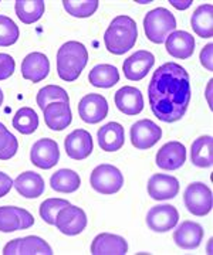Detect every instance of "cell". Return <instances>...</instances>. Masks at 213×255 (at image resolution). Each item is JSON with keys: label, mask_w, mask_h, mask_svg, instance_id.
I'll return each instance as SVG.
<instances>
[{"label": "cell", "mask_w": 213, "mask_h": 255, "mask_svg": "<svg viewBox=\"0 0 213 255\" xmlns=\"http://www.w3.org/2000/svg\"><path fill=\"white\" fill-rule=\"evenodd\" d=\"M212 80L209 81V84H208V104L212 107V95H211V92H212Z\"/></svg>", "instance_id": "60d3db41"}, {"label": "cell", "mask_w": 213, "mask_h": 255, "mask_svg": "<svg viewBox=\"0 0 213 255\" xmlns=\"http://www.w3.org/2000/svg\"><path fill=\"white\" fill-rule=\"evenodd\" d=\"M176 30L175 16L165 7H158L149 11L144 18V31L149 41L162 44L171 33Z\"/></svg>", "instance_id": "277c9868"}, {"label": "cell", "mask_w": 213, "mask_h": 255, "mask_svg": "<svg viewBox=\"0 0 213 255\" xmlns=\"http://www.w3.org/2000/svg\"><path fill=\"white\" fill-rule=\"evenodd\" d=\"M148 95L151 110L159 121H181L191 102L189 74L179 64L165 63L152 75Z\"/></svg>", "instance_id": "6da1fadb"}, {"label": "cell", "mask_w": 213, "mask_h": 255, "mask_svg": "<svg viewBox=\"0 0 213 255\" xmlns=\"http://www.w3.org/2000/svg\"><path fill=\"white\" fill-rule=\"evenodd\" d=\"M81 179L78 173L70 169H60L50 177V186L58 193H74L80 189Z\"/></svg>", "instance_id": "f1b7e54d"}, {"label": "cell", "mask_w": 213, "mask_h": 255, "mask_svg": "<svg viewBox=\"0 0 213 255\" xmlns=\"http://www.w3.org/2000/svg\"><path fill=\"white\" fill-rule=\"evenodd\" d=\"M169 3H171L174 7H176V9L185 10L192 4V0H185V1H181V0H171Z\"/></svg>", "instance_id": "ab89813d"}, {"label": "cell", "mask_w": 213, "mask_h": 255, "mask_svg": "<svg viewBox=\"0 0 213 255\" xmlns=\"http://www.w3.org/2000/svg\"><path fill=\"white\" fill-rule=\"evenodd\" d=\"M54 226L65 236H77L87 227V216L83 209L70 204L58 211Z\"/></svg>", "instance_id": "52a82bcc"}, {"label": "cell", "mask_w": 213, "mask_h": 255, "mask_svg": "<svg viewBox=\"0 0 213 255\" xmlns=\"http://www.w3.org/2000/svg\"><path fill=\"white\" fill-rule=\"evenodd\" d=\"M128 253V243L125 238L102 233L94 238L91 243L93 255H125Z\"/></svg>", "instance_id": "ffe728a7"}, {"label": "cell", "mask_w": 213, "mask_h": 255, "mask_svg": "<svg viewBox=\"0 0 213 255\" xmlns=\"http://www.w3.org/2000/svg\"><path fill=\"white\" fill-rule=\"evenodd\" d=\"M19 142L16 136L0 122V160H9L16 155Z\"/></svg>", "instance_id": "836d02e7"}, {"label": "cell", "mask_w": 213, "mask_h": 255, "mask_svg": "<svg viewBox=\"0 0 213 255\" xmlns=\"http://www.w3.org/2000/svg\"><path fill=\"white\" fill-rule=\"evenodd\" d=\"M154 64H155V57L152 53L139 50L124 61L122 70L130 81H141L148 75Z\"/></svg>", "instance_id": "7c38bea8"}, {"label": "cell", "mask_w": 213, "mask_h": 255, "mask_svg": "<svg viewBox=\"0 0 213 255\" xmlns=\"http://www.w3.org/2000/svg\"><path fill=\"white\" fill-rule=\"evenodd\" d=\"M43 112L46 125L53 130H63L70 127L73 121V114L68 102H53Z\"/></svg>", "instance_id": "603a6c76"}, {"label": "cell", "mask_w": 213, "mask_h": 255, "mask_svg": "<svg viewBox=\"0 0 213 255\" xmlns=\"http://www.w3.org/2000/svg\"><path fill=\"white\" fill-rule=\"evenodd\" d=\"M162 137V129L149 119L135 122L131 128V142L137 149L145 150L157 145Z\"/></svg>", "instance_id": "9c48e42d"}, {"label": "cell", "mask_w": 213, "mask_h": 255, "mask_svg": "<svg viewBox=\"0 0 213 255\" xmlns=\"http://www.w3.org/2000/svg\"><path fill=\"white\" fill-rule=\"evenodd\" d=\"M14 3L16 14L24 24H33L44 14L46 4L43 0H17Z\"/></svg>", "instance_id": "f546056e"}, {"label": "cell", "mask_w": 213, "mask_h": 255, "mask_svg": "<svg viewBox=\"0 0 213 255\" xmlns=\"http://www.w3.org/2000/svg\"><path fill=\"white\" fill-rule=\"evenodd\" d=\"M115 105L125 115H138L144 110L142 92L135 87H122L115 92Z\"/></svg>", "instance_id": "44dd1931"}, {"label": "cell", "mask_w": 213, "mask_h": 255, "mask_svg": "<svg viewBox=\"0 0 213 255\" xmlns=\"http://www.w3.org/2000/svg\"><path fill=\"white\" fill-rule=\"evenodd\" d=\"M1 104H3V92L0 90V107H1Z\"/></svg>", "instance_id": "b9f144b4"}, {"label": "cell", "mask_w": 213, "mask_h": 255, "mask_svg": "<svg viewBox=\"0 0 213 255\" xmlns=\"http://www.w3.org/2000/svg\"><path fill=\"white\" fill-rule=\"evenodd\" d=\"M88 80L97 88H111L120 81V73L114 65L98 64L90 71Z\"/></svg>", "instance_id": "4316f807"}, {"label": "cell", "mask_w": 213, "mask_h": 255, "mask_svg": "<svg viewBox=\"0 0 213 255\" xmlns=\"http://www.w3.org/2000/svg\"><path fill=\"white\" fill-rule=\"evenodd\" d=\"M204 240V228L194 221H184L174 233L176 246L184 250H194L201 246Z\"/></svg>", "instance_id": "7402d4cb"}, {"label": "cell", "mask_w": 213, "mask_h": 255, "mask_svg": "<svg viewBox=\"0 0 213 255\" xmlns=\"http://www.w3.org/2000/svg\"><path fill=\"white\" fill-rule=\"evenodd\" d=\"M98 145L105 152H117L124 146L125 135L124 128L118 122H110L98 129Z\"/></svg>", "instance_id": "cb8c5ba5"}, {"label": "cell", "mask_w": 213, "mask_h": 255, "mask_svg": "<svg viewBox=\"0 0 213 255\" xmlns=\"http://www.w3.org/2000/svg\"><path fill=\"white\" fill-rule=\"evenodd\" d=\"M167 51L179 60H188L195 53V38L192 34L182 30H175L165 40Z\"/></svg>", "instance_id": "d6986e66"}, {"label": "cell", "mask_w": 213, "mask_h": 255, "mask_svg": "<svg viewBox=\"0 0 213 255\" xmlns=\"http://www.w3.org/2000/svg\"><path fill=\"white\" fill-rule=\"evenodd\" d=\"M13 187V180L3 172H0V199L4 197Z\"/></svg>", "instance_id": "f35d334b"}, {"label": "cell", "mask_w": 213, "mask_h": 255, "mask_svg": "<svg viewBox=\"0 0 213 255\" xmlns=\"http://www.w3.org/2000/svg\"><path fill=\"white\" fill-rule=\"evenodd\" d=\"M53 102H68V94L61 87L57 85H46L37 92V105L44 111Z\"/></svg>", "instance_id": "d6a6232c"}, {"label": "cell", "mask_w": 213, "mask_h": 255, "mask_svg": "<svg viewBox=\"0 0 213 255\" xmlns=\"http://www.w3.org/2000/svg\"><path fill=\"white\" fill-rule=\"evenodd\" d=\"M186 209L198 217H205L212 210V191L201 182L191 183L184 194Z\"/></svg>", "instance_id": "8992f818"}, {"label": "cell", "mask_w": 213, "mask_h": 255, "mask_svg": "<svg viewBox=\"0 0 213 255\" xmlns=\"http://www.w3.org/2000/svg\"><path fill=\"white\" fill-rule=\"evenodd\" d=\"M50 73V61L46 54L30 53L21 63V75L24 80L31 82H40L46 80Z\"/></svg>", "instance_id": "ac0fdd59"}, {"label": "cell", "mask_w": 213, "mask_h": 255, "mask_svg": "<svg viewBox=\"0 0 213 255\" xmlns=\"http://www.w3.org/2000/svg\"><path fill=\"white\" fill-rule=\"evenodd\" d=\"M20 31L16 23L7 16L0 14V47H10L19 40Z\"/></svg>", "instance_id": "e575fe53"}, {"label": "cell", "mask_w": 213, "mask_h": 255, "mask_svg": "<svg viewBox=\"0 0 213 255\" xmlns=\"http://www.w3.org/2000/svg\"><path fill=\"white\" fill-rule=\"evenodd\" d=\"M14 189L26 199H37L44 191V180L38 173L24 172L16 177L13 182Z\"/></svg>", "instance_id": "d4e9b609"}, {"label": "cell", "mask_w": 213, "mask_h": 255, "mask_svg": "<svg viewBox=\"0 0 213 255\" xmlns=\"http://www.w3.org/2000/svg\"><path fill=\"white\" fill-rule=\"evenodd\" d=\"M60 150L56 140L53 139H40L30 150V160L40 169H51L58 163Z\"/></svg>", "instance_id": "8fae6325"}, {"label": "cell", "mask_w": 213, "mask_h": 255, "mask_svg": "<svg viewBox=\"0 0 213 255\" xmlns=\"http://www.w3.org/2000/svg\"><path fill=\"white\" fill-rule=\"evenodd\" d=\"M98 0H63V6L68 14L74 17H90L98 9Z\"/></svg>", "instance_id": "1f68e13d"}, {"label": "cell", "mask_w": 213, "mask_h": 255, "mask_svg": "<svg viewBox=\"0 0 213 255\" xmlns=\"http://www.w3.org/2000/svg\"><path fill=\"white\" fill-rule=\"evenodd\" d=\"M64 147L68 157L84 160L93 152V136L85 129H75L64 139Z\"/></svg>", "instance_id": "9a60e30c"}, {"label": "cell", "mask_w": 213, "mask_h": 255, "mask_svg": "<svg viewBox=\"0 0 213 255\" xmlns=\"http://www.w3.org/2000/svg\"><path fill=\"white\" fill-rule=\"evenodd\" d=\"M137 38V23L130 16H118L112 20L111 24L107 28L104 34V43L111 54L122 55L134 48Z\"/></svg>", "instance_id": "7a4b0ae2"}, {"label": "cell", "mask_w": 213, "mask_h": 255, "mask_svg": "<svg viewBox=\"0 0 213 255\" xmlns=\"http://www.w3.org/2000/svg\"><path fill=\"white\" fill-rule=\"evenodd\" d=\"M191 24L194 31L202 38H211L213 34V6L211 3L201 4L195 10Z\"/></svg>", "instance_id": "484cf974"}, {"label": "cell", "mask_w": 213, "mask_h": 255, "mask_svg": "<svg viewBox=\"0 0 213 255\" xmlns=\"http://www.w3.org/2000/svg\"><path fill=\"white\" fill-rule=\"evenodd\" d=\"M179 220V213L174 206L164 204L155 206L147 214V224L155 233H167L175 227Z\"/></svg>", "instance_id": "5bb4252c"}, {"label": "cell", "mask_w": 213, "mask_h": 255, "mask_svg": "<svg viewBox=\"0 0 213 255\" xmlns=\"http://www.w3.org/2000/svg\"><path fill=\"white\" fill-rule=\"evenodd\" d=\"M33 224H34V217L27 210L13 207V206L0 207V231L1 233L27 230Z\"/></svg>", "instance_id": "30bf717a"}, {"label": "cell", "mask_w": 213, "mask_h": 255, "mask_svg": "<svg viewBox=\"0 0 213 255\" xmlns=\"http://www.w3.org/2000/svg\"><path fill=\"white\" fill-rule=\"evenodd\" d=\"M13 128L21 135H31L38 128L37 114L28 107L20 108L13 118Z\"/></svg>", "instance_id": "4dcf8cb0"}, {"label": "cell", "mask_w": 213, "mask_h": 255, "mask_svg": "<svg viewBox=\"0 0 213 255\" xmlns=\"http://www.w3.org/2000/svg\"><path fill=\"white\" fill-rule=\"evenodd\" d=\"M213 139L212 136L198 137L192 143L191 157L192 163L198 167H211L213 164Z\"/></svg>", "instance_id": "83f0119b"}, {"label": "cell", "mask_w": 213, "mask_h": 255, "mask_svg": "<svg viewBox=\"0 0 213 255\" xmlns=\"http://www.w3.org/2000/svg\"><path fill=\"white\" fill-rule=\"evenodd\" d=\"M67 206H70V203L63 199H47L40 206V217L44 220L47 224L54 226L58 211Z\"/></svg>", "instance_id": "d590c367"}, {"label": "cell", "mask_w": 213, "mask_h": 255, "mask_svg": "<svg viewBox=\"0 0 213 255\" xmlns=\"http://www.w3.org/2000/svg\"><path fill=\"white\" fill-rule=\"evenodd\" d=\"M186 162V149L181 142H168L157 153V166L164 170H178Z\"/></svg>", "instance_id": "e0dca14e"}, {"label": "cell", "mask_w": 213, "mask_h": 255, "mask_svg": "<svg viewBox=\"0 0 213 255\" xmlns=\"http://www.w3.org/2000/svg\"><path fill=\"white\" fill-rule=\"evenodd\" d=\"M57 74L67 82L75 81L88 63V51L80 41H67L57 51Z\"/></svg>", "instance_id": "3957f363"}, {"label": "cell", "mask_w": 213, "mask_h": 255, "mask_svg": "<svg viewBox=\"0 0 213 255\" xmlns=\"http://www.w3.org/2000/svg\"><path fill=\"white\" fill-rule=\"evenodd\" d=\"M16 68V63L13 57L4 53H0V81L7 80L9 77L13 75Z\"/></svg>", "instance_id": "8d00e7d4"}, {"label": "cell", "mask_w": 213, "mask_h": 255, "mask_svg": "<svg viewBox=\"0 0 213 255\" xmlns=\"http://www.w3.org/2000/svg\"><path fill=\"white\" fill-rule=\"evenodd\" d=\"M213 44H208V46L204 47V50L201 51V63L204 65L205 68L208 71H212L213 70Z\"/></svg>", "instance_id": "74e56055"}, {"label": "cell", "mask_w": 213, "mask_h": 255, "mask_svg": "<svg viewBox=\"0 0 213 255\" xmlns=\"http://www.w3.org/2000/svg\"><path fill=\"white\" fill-rule=\"evenodd\" d=\"M80 118L87 124H98L107 118L108 102L100 94H88L78 104Z\"/></svg>", "instance_id": "4fadbf2b"}, {"label": "cell", "mask_w": 213, "mask_h": 255, "mask_svg": "<svg viewBox=\"0 0 213 255\" xmlns=\"http://www.w3.org/2000/svg\"><path fill=\"white\" fill-rule=\"evenodd\" d=\"M4 255H53L51 247L43 238L28 236L24 238H16L3 248Z\"/></svg>", "instance_id": "ba28073f"}, {"label": "cell", "mask_w": 213, "mask_h": 255, "mask_svg": "<svg viewBox=\"0 0 213 255\" xmlns=\"http://www.w3.org/2000/svg\"><path fill=\"white\" fill-rule=\"evenodd\" d=\"M90 183L94 190L101 194H114L121 190L124 184V176L115 166L104 163L94 169Z\"/></svg>", "instance_id": "5b68a950"}, {"label": "cell", "mask_w": 213, "mask_h": 255, "mask_svg": "<svg viewBox=\"0 0 213 255\" xmlns=\"http://www.w3.org/2000/svg\"><path fill=\"white\" fill-rule=\"evenodd\" d=\"M148 194L154 200H171L179 193V182L171 174H154L148 180Z\"/></svg>", "instance_id": "2e32d148"}]
</instances>
